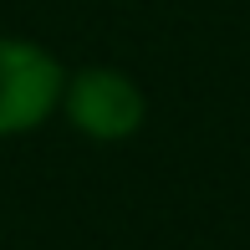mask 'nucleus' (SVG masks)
<instances>
[{"label":"nucleus","mask_w":250,"mask_h":250,"mask_svg":"<svg viewBox=\"0 0 250 250\" xmlns=\"http://www.w3.org/2000/svg\"><path fill=\"white\" fill-rule=\"evenodd\" d=\"M62 62L26 36H0V138L31 133L62 107Z\"/></svg>","instance_id":"1"},{"label":"nucleus","mask_w":250,"mask_h":250,"mask_svg":"<svg viewBox=\"0 0 250 250\" xmlns=\"http://www.w3.org/2000/svg\"><path fill=\"white\" fill-rule=\"evenodd\" d=\"M62 112L87 138L123 143V138H133V133L143 128L148 97H143V87L133 82L128 72H118V66H82V72H72L66 87H62Z\"/></svg>","instance_id":"2"}]
</instances>
